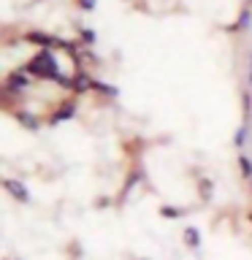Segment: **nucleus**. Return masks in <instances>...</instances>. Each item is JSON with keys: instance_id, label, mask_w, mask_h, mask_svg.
<instances>
[{"instance_id": "f257e3e1", "label": "nucleus", "mask_w": 252, "mask_h": 260, "mask_svg": "<svg viewBox=\"0 0 252 260\" xmlns=\"http://www.w3.org/2000/svg\"><path fill=\"white\" fill-rule=\"evenodd\" d=\"M24 71L27 73H33V76H38V79H44V81H52V79H57L60 81V62H57V57H54V52L52 49H41V52L33 57V60L24 65Z\"/></svg>"}, {"instance_id": "f03ea898", "label": "nucleus", "mask_w": 252, "mask_h": 260, "mask_svg": "<svg viewBox=\"0 0 252 260\" xmlns=\"http://www.w3.org/2000/svg\"><path fill=\"white\" fill-rule=\"evenodd\" d=\"M33 87V79H30V73L19 68V71H14V73H8L6 81H3V95L6 98H11V95H24L27 89Z\"/></svg>"}, {"instance_id": "7ed1b4c3", "label": "nucleus", "mask_w": 252, "mask_h": 260, "mask_svg": "<svg viewBox=\"0 0 252 260\" xmlns=\"http://www.w3.org/2000/svg\"><path fill=\"white\" fill-rule=\"evenodd\" d=\"M24 41H30V44H38V46H44V49H54L57 44H60V38L49 36V32H41V30L24 32Z\"/></svg>"}, {"instance_id": "20e7f679", "label": "nucleus", "mask_w": 252, "mask_h": 260, "mask_svg": "<svg viewBox=\"0 0 252 260\" xmlns=\"http://www.w3.org/2000/svg\"><path fill=\"white\" fill-rule=\"evenodd\" d=\"M3 187H6V190L14 195L16 201H22V203H27V201H30V192H27V187H24L22 182H16V179L6 176V179H3Z\"/></svg>"}, {"instance_id": "39448f33", "label": "nucleus", "mask_w": 252, "mask_h": 260, "mask_svg": "<svg viewBox=\"0 0 252 260\" xmlns=\"http://www.w3.org/2000/svg\"><path fill=\"white\" fill-rule=\"evenodd\" d=\"M73 114H76V103L68 101V106H60V109H57V114H52V117H49V125H60L62 119H71Z\"/></svg>"}, {"instance_id": "423d86ee", "label": "nucleus", "mask_w": 252, "mask_h": 260, "mask_svg": "<svg viewBox=\"0 0 252 260\" xmlns=\"http://www.w3.org/2000/svg\"><path fill=\"white\" fill-rule=\"evenodd\" d=\"M16 119H19L27 130H38L41 127V117H38V114H33V111H27V109L16 111Z\"/></svg>"}, {"instance_id": "0eeeda50", "label": "nucleus", "mask_w": 252, "mask_h": 260, "mask_svg": "<svg viewBox=\"0 0 252 260\" xmlns=\"http://www.w3.org/2000/svg\"><path fill=\"white\" fill-rule=\"evenodd\" d=\"M184 244L190 249H198L201 247V233H198V228H184Z\"/></svg>"}, {"instance_id": "6e6552de", "label": "nucleus", "mask_w": 252, "mask_h": 260, "mask_svg": "<svg viewBox=\"0 0 252 260\" xmlns=\"http://www.w3.org/2000/svg\"><path fill=\"white\" fill-rule=\"evenodd\" d=\"M247 136H249V125L244 122V125H239V130H236V138H233L236 149H244V146H247Z\"/></svg>"}, {"instance_id": "1a4fd4ad", "label": "nucleus", "mask_w": 252, "mask_h": 260, "mask_svg": "<svg viewBox=\"0 0 252 260\" xmlns=\"http://www.w3.org/2000/svg\"><path fill=\"white\" fill-rule=\"evenodd\" d=\"M239 171H241V176L247 179V182H252V160L247 157V154H239Z\"/></svg>"}, {"instance_id": "9d476101", "label": "nucleus", "mask_w": 252, "mask_h": 260, "mask_svg": "<svg viewBox=\"0 0 252 260\" xmlns=\"http://www.w3.org/2000/svg\"><path fill=\"white\" fill-rule=\"evenodd\" d=\"M249 22H252V8H249V6H244V8H241V16H239V22H236V30H247V27H249Z\"/></svg>"}, {"instance_id": "9b49d317", "label": "nucleus", "mask_w": 252, "mask_h": 260, "mask_svg": "<svg viewBox=\"0 0 252 260\" xmlns=\"http://www.w3.org/2000/svg\"><path fill=\"white\" fill-rule=\"evenodd\" d=\"M79 41H81V46H92L95 44V30H79Z\"/></svg>"}, {"instance_id": "f8f14e48", "label": "nucleus", "mask_w": 252, "mask_h": 260, "mask_svg": "<svg viewBox=\"0 0 252 260\" xmlns=\"http://www.w3.org/2000/svg\"><path fill=\"white\" fill-rule=\"evenodd\" d=\"M160 214L166 217V219H176V217H182L184 211H182V209H176V206H163V209H160Z\"/></svg>"}, {"instance_id": "ddd939ff", "label": "nucleus", "mask_w": 252, "mask_h": 260, "mask_svg": "<svg viewBox=\"0 0 252 260\" xmlns=\"http://www.w3.org/2000/svg\"><path fill=\"white\" fill-rule=\"evenodd\" d=\"M79 8H81V11H92V8H95V0H79Z\"/></svg>"}, {"instance_id": "4468645a", "label": "nucleus", "mask_w": 252, "mask_h": 260, "mask_svg": "<svg viewBox=\"0 0 252 260\" xmlns=\"http://www.w3.org/2000/svg\"><path fill=\"white\" fill-rule=\"evenodd\" d=\"M247 84H249V89H252V54H249V76H247Z\"/></svg>"}, {"instance_id": "2eb2a0df", "label": "nucleus", "mask_w": 252, "mask_h": 260, "mask_svg": "<svg viewBox=\"0 0 252 260\" xmlns=\"http://www.w3.org/2000/svg\"><path fill=\"white\" fill-rule=\"evenodd\" d=\"M6 260H16V257H6Z\"/></svg>"}]
</instances>
